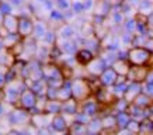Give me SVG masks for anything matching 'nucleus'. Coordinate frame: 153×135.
I'll return each mask as SVG.
<instances>
[{
  "instance_id": "obj_1",
  "label": "nucleus",
  "mask_w": 153,
  "mask_h": 135,
  "mask_svg": "<svg viewBox=\"0 0 153 135\" xmlns=\"http://www.w3.org/2000/svg\"><path fill=\"white\" fill-rule=\"evenodd\" d=\"M0 10H1V11H0V13L3 14H9L10 11H11V7H10V4L9 3H6V1H3V3H0Z\"/></svg>"
}]
</instances>
